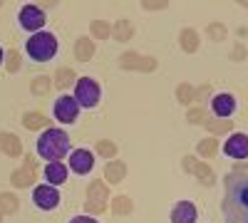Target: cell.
Segmentation results:
<instances>
[{"instance_id": "9a60e30c", "label": "cell", "mask_w": 248, "mask_h": 223, "mask_svg": "<svg viewBox=\"0 0 248 223\" xmlns=\"http://www.w3.org/2000/svg\"><path fill=\"white\" fill-rule=\"evenodd\" d=\"M196 206L191 201H179L171 208V223H196Z\"/></svg>"}, {"instance_id": "f35d334b", "label": "cell", "mask_w": 248, "mask_h": 223, "mask_svg": "<svg viewBox=\"0 0 248 223\" xmlns=\"http://www.w3.org/2000/svg\"><path fill=\"white\" fill-rule=\"evenodd\" d=\"M0 221H3V213H0Z\"/></svg>"}, {"instance_id": "d6986e66", "label": "cell", "mask_w": 248, "mask_h": 223, "mask_svg": "<svg viewBox=\"0 0 248 223\" xmlns=\"http://www.w3.org/2000/svg\"><path fill=\"white\" fill-rule=\"evenodd\" d=\"M92 55H94L92 37H79L77 45H75V57L79 59V62H87V59H92Z\"/></svg>"}, {"instance_id": "83f0119b", "label": "cell", "mask_w": 248, "mask_h": 223, "mask_svg": "<svg viewBox=\"0 0 248 223\" xmlns=\"http://www.w3.org/2000/svg\"><path fill=\"white\" fill-rule=\"evenodd\" d=\"M50 87H52V82H50L47 77L40 74V77H35V79H32V87H30V89H32V94H35V97H43V94H47V92H50Z\"/></svg>"}, {"instance_id": "e0dca14e", "label": "cell", "mask_w": 248, "mask_h": 223, "mask_svg": "<svg viewBox=\"0 0 248 223\" xmlns=\"http://www.w3.org/2000/svg\"><path fill=\"white\" fill-rule=\"evenodd\" d=\"M0 151L5 156H20L23 154V144H20V139L10 132H0Z\"/></svg>"}, {"instance_id": "6da1fadb", "label": "cell", "mask_w": 248, "mask_h": 223, "mask_svg": "<svg viewBox=\"0 0 248 223\" xmlns=\"http://www.w3.org/2000/svg\"><path fill=\"white\" fill-rule=\"evenodd\" d=\"M226 223H248V164H238L223 181Z\"/></svg>"}, {"instance_id": "8fae6325", "label": "cell", "mask_w": 248, "mask_h": 223, "mask_svg": "<svg viewBox=\"0 0 248 223\" xmlns=\"http://www.w3.org/2000/svg\"><path fill=\"white\" fill-rule=\"evenodd\" d=\"M223 154L231 156V159H248V136L246 134H231L229 141L223 144Z\"/></svg>"}, {"instance_id": "277c9868", "label": "cell", "mask_w": 248, "mask_h": 223, "mask_svg": "<svg viewBox=\"0 0 248 223\" xmlns=\"http://www.w3.org/2000/svg\"><path fill=\"white\" fill-rule=\"evenodd\" d=\"M99 97H102V87H99L97 79L79 77L77 82H75V99H77L79 107H85V109L97 107L99 104Z\"/></svg>"}, {"instance_id": "4dcf8cb0", "label": "cell", "mask_w": 248, "mask_h": 223, "mask_svg": "<svg viewBox=\"0 0 248 223\" xmlns=\"http://www.w3.org/2000/svg\"><path fill=\"white\" fill-rule=\"evenodd\" d=\"M226 32L229 30H226V25H221V23H211L209 28H206V35H209L214 43H221V40L226 37Z\"/></svg>"}, {"instance_id": "7c38bea8", "label": "cell", "mask_w": 248, "mask_h": 223, "mask_svg": "<svg viewBox=\"0 0 248 223\" xmlns=\"http://www.w3.org/2000/svg\"><path fill=\"white\" fill-rule=\"evenodd\" d=\"M211 112L216 114V119H229L233 112H236V97L223 92V94H216L211 99Z\"/></svg>"}, {"instance_id": "ffe728a7", "label": "cell", "mask_w": 248, "mask_h": 223, "mask_svg": "<svg viewBox=\"0 0 248 223\" xmlns=\"http://www.w3.org/2000/svg\"><path fill=\"white\" fill-rule=\"evenodd\" d=\"M124 176H127V164L124 161H112V164L105 166V178L109 184H119Z\"/></svg>"}, {"instance_id": "44dd1931", "label": "cell", "mask_w": 248, "mask_h": 223, "mask_svg": "<svg viewBox=\"0 0 248 223\" xmlns=\"http://www.w3.org/2000/svg\"><path fill=\"white\" fill-rule=\"evenodd\" d=\"M75 82H77L75 72H72V70H67V67H60V70L55 72V85H52V87L65 89V87H70V85H75Z\"/></svg>"}, {"instance_id": "74e56055", "label": "cell", "mask_w": 248, "mask_h": 223, "mask_svg": "<svg viewBox=\"0 0 248 223\" xmlns=\"http://www.w3.org/2000/svg\"><path fill=\"white\" fill-rule=\"evenodd\" d=\"M3 59H5V50L0 47V65H3Z\"/></svg>"}, {"instance_id": "9c48e42d", "label": "cell", "mask_w": 248, "mask_h": 223, "mask_svg": "<svg viewBox=\"0 0 248 223\" xmlns=\"http://www.w3.org/2000/svg\"><path fill=\"white\" fill-rule=\"evenodd\" d=\"M122 70H137V72H154L156 70V59L154 57H141L137 52H124L119 57Z\"/></svg>"}, {"instance_id": "e575fe53", "label": "cell", "mask_w": 248, "mask_h": 223, "mask_svg": "<svg viewBox=\"0 0 248 223\" xmlns=\"http://www.w3.org/2000/svg\"><path fill=\"white\" fill-rule=\"evenodd\" d=\"M141 5H144V10H164L169 3H167V0H144Z\"/></svg>"}, {"instance_id": "d6a6232c", "label": "cell", "mask_w": 248, "mask_h": 223, "mask_svg": "<svg viewBox=\"0 0 248 223\" xmlns=\"http://www.w3.org/2000/svg\"><path fill=\"white\" fill-rule=\"evenodd\" d=\"M97 154L99 156H114L117 154V144H112V141H107V139H102L99 144H97Z\"/></svg>"}, {"instance_id": "484cf974", "label": "cell", "mask_w": 248, "mask_h": 223, "mask_svg": "<svg viewBox=\"0 0 248 223\" xmlns=\"http://www.w3.org/2000/svg\"><path fill=\"white\" fill-rule=\"evenodd\" d=\"M132 23H127V20H119V23L114 25V30H112V35H114V40H119V43H124V40H129L132 37Z\"/></svg>"}, {"instance_id": "7a4b0ae2", "label": "cell", "mask_w": 248, "mask_h": 223, "mask_svg": "<svg viewBox=\"0 0 248 223\" xmlns=\"http://www.w3.org/2000/svg\"><path fill=\"white\" fill-rule=\"evenodd\" d=\"M37 154L47 161H60L70 154V136L62 129H45L37 139Z\"/></svg>"}, {"instance_id": "7402d4cb", "label": "cell", "mask_w": 248, "mask_h": 223, "mask_svg": "<svg viewBox=\"0 0 248 223\" xmlns=\"http://www.w3.org/2000/svg\"><path fill=\"white\" fill-rule=\"evenodd\" d=\"M23 124H25L28 129H32V132H37V129H45V124H47V117H45V114H37V112H28V114L23 117Z\"/></svg>"}, {"instance_id": "ba28073f", "label": "cell", "mask_w": 248, "mask_h": 223, "mask_svg": "<svg viewBox=\"0 0 248 223\" xmlns=\"http://www.w3.org/2000/svg\"><path fill=\"white\" fill-rule=\"evenodd\" d=\"M32 204L40 208V211H55L60 206V191L57 186H37L32 191Z\"/></svg>"}, {"instance_id": "ac0fdd59", "label": "cell", "mask_w": 248, "mask_h": 223, "mask_svg": "<svg viewBox=\"0 0 248 223\" xmlns=\"http://www.w3.org/2000/svg\"><path fill=\"white\" fill-rule=\"evenodd\" d=\"M179 43H181V50L184 52H196L199 50V32L196 30H191V28H184L181 30V35H179Z\"/></svg>"}, {"instance_id": "d4e9b609", "label": "cell", "mask_w": 248, "mask_h": 223, "mask_svg": "<svg viewBox=\"0 0 248 223\" xmlns=\"http://www.w3.org/2000/svg\"><path fill=\"white\" fill-rule=\"evenodd\" d=\"M203 127L209 129V132H214V134H223V132H231L233 129V124H231L229 119H206Z\"/></svg>"}, {"instance_id": "4316f807", "label": "cell", "mask_w": 248, "mask_h": 223, "mask_svg": "<svg viewBox=\"0 0 248 223\" xmlns=\"http://www.w3.org/2000/svg\"><path fill=\"white\" fill-rule=\"evenodd\" d=\"M15 211H17V198L13 193H0V213L10 216Z\"/></svg>"}, {"instance_id": "836d02e7", "label": "cell", "mask_w": 248, "mask_h": 223, "mask_svg": "<svg viewBox=\"0 0 248 223\" xmlns=\"http://www.w3.org/2000/svg\"><path fill=\"white\" fill-rule=\"evenodd\" d=\"M186 119H189L191 124H203V121H206V112H203V107L189 109V114H186Z\"/></svg>"}, {"instance_id": "f546056e", "label": "cell", "mask_w": 248, "mask_h": 223, "mask_svg": "<svg viewBox=\"0 0 248 223\" xmlns=\"http://www.w3.org/2000/svg\"><path fill=\"white\" fill-rule=\"evenodd\" d=\"M176 99L181 104H194V89H191V85H179L176 87Z\"/></svg>"}, {"instance_id": "2e32d148", "label": "cell", "mask_w": 248, "mask_h": 223, "mask_svg": "<svg viewBox=\"0 0 248 223\" xmlns=\"http://www.w3.org/2000/svg\"><path fill=\"white\" fill-rule=\"evenodd\" d=\"M45 178L50 186H62L67 184V166L60 164V161H50V164L45 166Z\"/></svg>"}, {"instance_id": "4fadbf2b", "label": "cell", "mask_w": 248, "mask_h": 223, "mask_svg": "<svg viewBox=\"0 0 248 223\" xmlns=\"http://www.w3.org/2000/svg\"><path fill=\"white\" fill-rule=\"evenodd\" d=\"M184 171L196 174L206 186H211L214 181H216V176H214V171L209 169V164H201V161H199L196 156H184Z\"/></svg>"}, {"instance_id": "1f68e13d", "label": "cell", "mask_w": 248, "mask_h": 223, "mask_svg": "<svg viewBox=\"0 0 248 223\" xmlns=\"http://www.w3.org/2000/svg\"><path fill=\"white\" fill-rule=\"evenodd\" d=\"M20 55L15 52V50H10V52H5V67H8V72H17L20 70Z\"/></svg>"}, {"instance_id": "f1b7e54d", "label": "cell", "mask_w": 248, "mask_h": 223, "mask_svg": "<svg viewBox=\"0 0 248 223\" xmlns=\"http://www.w3.org/2000/svg\"><path fill=\"white\" fill-rule=\"evenodd\" d=\"M112 211H114L117 216H127V213L132 211V198H127V196H117V198L112 201Z\"/></svg>"}, {"instance_id": "d590c367", "label": "cell", "mask_w": 248, "mask_h": 223, "mask_svg": "<svg viewBox=\"0 0 248 223\" xmlns=\"http://www.w3.org/2000/svg\"><path fill=\"white\" fill-rule=\"evenodd\" d=\"M70 223H99L97 218H92V216H75Z\"/></svg>"}, {"instance_id": "5b68a950", "label": "cell", "mask_w": 248, "mask_h": 223, "mask_svg": "<svg viewBox=\"0 0 248 223\" xmlns=\"http://www.w3.org/2000/svg\"><path fill=\"white\" fill-rule=\"evenodd\" d=\"M52 109H55V119L60 121V124H72V121L77 119V114H79L82 107L77 104V99H75V97H70V94H60V97L55 99Z\"/></svg>"}, {"instance_id": "52a82bcc", "label": "cell", "mask_w": 248, "mask_h": 223, "mask_svg": "<svg viewBox=\"0 0 248 223\" xmlns=\"http://www.w3.org/2000/svg\"><path fill=\"white\" fill-rule=\"evenodd\" d=\"M20 28L28 32H43L45 28V10H40L37 5H25L23 10L17 13Z\"/></svg>"}, {"instance_id": "3957f363", "label": "cell", "mask_w": 248, "mask_h": 223, "mask_svg": "<svg viewBox=\"0 0 248 223\" xmlns=\"http://www.w3.org/2000/svg\"><path fill=\"white\" fill-rule=\"evenodd\" d=\"M28 55L35 59V62H50V59L57 55V37L52 32H35L28 43Z\"/></svg>"}, {"instance_id": "8d00e7d4", "label": "cell", "mask_w": 248, "mask_h": 223, "mask_svg": "<svg viewBox=\"0 0 248 223\" xmlns=\"http://www.w3.org/2000/svg\"><path fill=\"white\" fill-rule=\"evenodd\" d=\"M231 57H233V59H241V57H246V47H243V45H238V47L233 50V55H231Z\"/></svg>"}, {"instance_id": "5bb4252c", "label": "cell", "mask_w": 248, "mask_h": 223, "mask_svg": "<svg viewBox=\"0 0 248 223\" xmlns=\"http://www.w3.org/2000/svg\"><path fill=\"white\" fill-rule=\"evenodd\" d=\"M92 166H94V156H92V151H87V149H77V151L70 154V169H72L75 174L85 176V174L92 171Z\"/></svg>"}, {"instance_id": "cb8c5ba5", "label": "cell", "mask_w": 248, "mask_h": 223, "mask_svg": "<svg viewBox=\"0 0 248 223\" xmlns=\"http://www.w3.org/2000/svg\"><path fill=\"white\" fill-rule=\"evenodd\" d=\"M196 151H199V156H203V159H211V156H216V151H218V141L211 136V139H203V141H199L196 144Z\"/></svg>"}, {"instance_id": "8992f818", "label": "cell", "mask_w": 248, "mask_h": 223, "mask_svg": "<svg viewBox=\"0 0 248 223\" xmlns=\"http://www.w3.org/2000/svg\"><path fill=\"white\" fill-rule=\"evenodd\" d=\"M107 201H109V191L105 186V181H99V178L92 181L90 189H87V204H85V208L90 213H105Z\"/></svg>"}, {"instance_id": "603a6c76", "label": "cell", "mask_w": 248, "mask_h": 223, "mask_svg": "<svg viewBox=\"0 0 248 223\" xmlns=\"http://www.w3.org/2000/svg\"><path fill=\"white\" fill-rule=\"evenodd\" d=\"M90 32L94 40H107L112 35V25L105 23V20H92V25H90Z\"/></svg>"}, {"instance_id": "30bf717a", "label": "cell", "mask_w": 248, "mask_h": 223, "mask_svg": "<svg viewBox=\"0 0 248 223\" xmlns=\"http://www.w3.org/2000/svg\"><path fill=\"white\" fill-rule=\"evenodd\" d=\"M10 184H13L15 189H28V186L35 184V159H32V156H25V166L17 169V171H13Z\"/></svg>"}]
</instances>
